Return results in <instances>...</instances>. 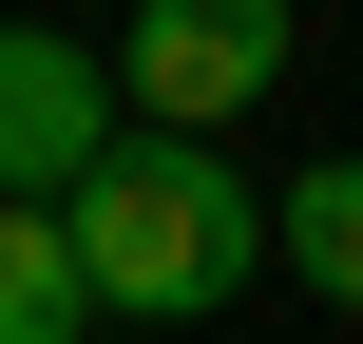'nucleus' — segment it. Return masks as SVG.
Masks as SVG:
<instances>
[{
    "instance_id": "nucleus-5",
    "label": "nucleus",
    "mask_w": 363,
    "mask_h": 344,
    "mask_svg": "<svg viewBox=\"0 0 363 344\" xmlns=\"http://www.w3.org/2000/svg\"><path fill=\"white\" fill-rule=\"evenodd\" d=\"M0 344H96V287H77L57 211H19V192H0Z\"/></svg>"
},
{
    "instance_id": "nucleus-2",
    "label": "nucleus",
    "mask_w": 363,
    "mask_h": 344,
    "mask_svg": "<svg viewBox=\"0 0 363 344\" xmlns=\"http://www.w3.org/2000/svg\"><path fill=\"white\" fill-rule=\"evenodd\" d=\"M287 57H306V0H134L96 38L115 134H230V115L287 96Z\"/></svg>"
},
{
    "instance_id": "nucleus-1",
    "label": "nucleus",
    "mask_w": 363,
    "mask_h": 344,
    "mask_svg": "<svg viewBox=\"0 0 363 344\" xmlns=\"http://www.w3.org/2000/svg\"><path fill=\"white\" fill-rule=\"evenodd\" d=\"M57 249H77L96 326H211V306H249V268H268V172L211 153V134H115V153L57 192Z\"/></svg>"
},
{
    "instance_id": "nucleus-4",
    "label": "nucleus",
    "mask_w": 363,
    "mask_h": 344,
    "mask_svg": "<svg viewBox=\"0 0 363 344\" xmlns=\"http://www.w3.org/2000/svg\"><path fill=\"white\" fill-rule=\"evenodd\" d=\"M268 249L306 268V306H363V153H306L268 192Z\"/></svg>"
},
{
    "instance_id": "nucleus-3",
    "label": "nucleus",
    "mask_w": 363,
    "mask_h": 344,
    "mask_svg": "<svg viewBox=\"0 0 363 344\" xmlns=\"http://www.w3.org/2000/svg\"><path fill=\"white\" fill-rule=\"evenodd\" d=\"M96 153H115V77H96V38L0 19V192H19V211H57Z\"/></svg>"
}]
</instances>
